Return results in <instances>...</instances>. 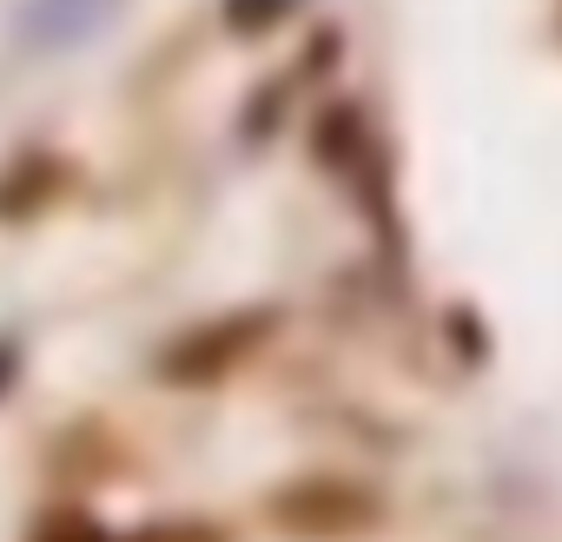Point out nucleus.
I'll use <instances>...</instances> for the list:
<instances>
[{"instance_id":"nucleus-5","label":"nucleus","mask_w":562,"mask_h":542,"mask_svg":"<svg viewBox=\"0 0 562 542\" xmlns=\"http://www.w3.org/2000/svg\"><path fill=\"white\" fill-rule=\"evenodd\" d=\"M292 8H299V0H218V21H225L232 34H245V41H251V34H271Z\"/></svg>"},{"instance_id":"nucleus-4","label":"nucleus","mask_w":562,"mask_h":542,"mask_svg":"<svg viewBox=\"0 0 562 542\" xmlns=\"http://www.w3.org/2000/svg\"><path fill=\"white\" fill-rule=\"evenodd\" d=\"M312 153H318L325 166H351V159L364 153V120H358L351 100H338V106L318 113V126H312Z\"/></svg>"},{"instance_id":"nucleus-7","label":"nucleus","mask_w":562,"mask_h":542,"mask_svg":"<svg viewBox=\"0 0 562 542\" xmlns=\"http://www.w3.org/2000/svg\"><path fill=\"white\" fill-rule=\"evenodd\" d=\"M27 542H113V535H106L87 509H54V516H41V522H34V535H27Z\"/></svg>"},{"instance_id":"nucleus-9","label":"nucleus","mask_w":562,"mask_h":542,"mask_svg":"<svg viewBox=\"0 0 562 542\" xmlns=\"http://www.w3.org/2000/svg\"><path fill=\"white\" fill-rule=\"evenodd\" d=\"M126 542H179V535H166V529H146V535H126Z\"/></svg>"},{"instance_id":"nucleus-2","label":"nucleus","mask_w":562,"mask_h":542,"mask_svg":"<svg viewBox=\"0 0 562 542\" xmlns=\"http://www.w3.org/2000/svg\"><path fill=\"white\" fill-rule=\"evenodd\" d=\"M265 516L292 535H364L378 529L384 503L351 476H299L278 496H265Z\"/></svg>"},{"instance_id":"nucleus-1","label":"nucleus","mask_w":562,"mask_h":542,"mask_svg":"<svg viewBox=\"0 0 562 542\" xmlns=\"http://www.w3.org/2000/svg\"><path fill=\"white\" fill-rule=\"evenodd\" d=\"M278 331V312H232V318H205L192 331H179L166 351H159V384H218L225 371H238L265 338Z\"/></svg>"},{"instance_id":"nucleus-3","label":"nucleus","mask_w":562,"mask_h":542,"mask_svg":"<svg viewBox=\"0 0 562 542\" xmlns=\"http://www.w3.org/2000/svg\"><path fill=\"white\" fill-rule=\"evenodd\" d=\"M67 192V166L54 153H21L0 172V218H34Z\"/></svg>"},{"instance_id":"nucleus-8","label":"nucleus","mask_w":562,"mask_h":542,"mask_svg":"<svg viewBox=\"0 0 562 542\" xmlns=\"http://www.w3.org/2000/svg\"><path fill=\"white\" fill-rule=\"evenodd\" d=\"M14 377H21V345H14V338H0V397L14 391Z\"/></svg>"},{"instance_id":"nucleus-6","label":"nucleus","mask_w":562,"mask_h":542,"mask_svg":"<svg viewBox=\"0 0 562 542\" xmlns=\"http://www.w3.org/2000/svg\"><path fill=\"white\" fill-rule=\"evenodd\" d=\"M100 8H106V0H41L27 27H34V34H60V41H67V34H80Z\"/></svg>"}]
</instances>
